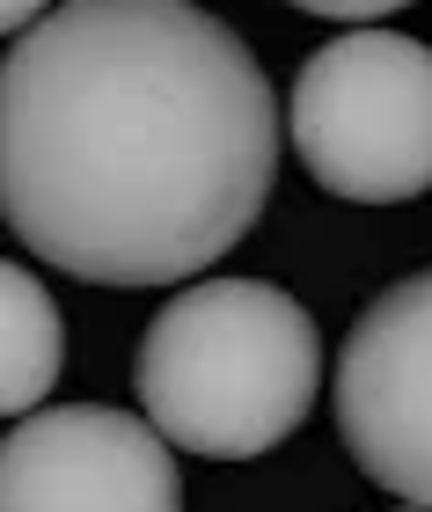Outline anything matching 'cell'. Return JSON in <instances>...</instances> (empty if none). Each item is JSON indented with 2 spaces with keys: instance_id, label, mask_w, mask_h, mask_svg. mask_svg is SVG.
<instances>
[{
  "instance_id": "1",
  "label": "cell",
  "mask_w": 432,
  "mask_h": 512,
  "mask_svg": "<svg viewBox=\"0 0 432 512\" xmlns=\"http://www.w3.org/2000/svg\"><path fill=\"white\" fill-rule=\"evenodd\" d=\"M271 176V81L191 0H59L8 44L0 205L37 264L184 286L257 227Z\"/></svg>"
},
{
  "instance_id": "2",
  "label": "cell",
  "mask_w": 432,
  "mask_h": 512,
  "mask_svg": "<svg viewBox=\"0 0 432 512\" xmlns=\"http://www.w3.org/2000/svg\"><path fill=\"white\" fill-rule=\"evenodd\" d=\"M323 388V337L293 293L264 278L184 286L147 322L140 410L184 454L249 461L271 454Z\"/></svg>"
},
{
  "instance_id": "3",
  "label": "cell",
  "mask_w": 432,
  "mask_h": 512,
  "mask_svg": "<svg viewBox=\"0 0 432 512\" xmlns=\"http://www.w3.org/2000/svg\"><path fill=\"white\" fill-rule=\"evenodd\" d=\"M286 132L330 198H418L432 183V52L396 30L330 37L293 81Z\"/></svg>"
},
{
  "instance_id": "4",
  "label": "cell",
  "mask_w": 432,
  "mask_h": 512,
  "mask_svg": "<svg viewBox=\"0 0 432 512\" xmlns=\"http://www.w3.org/2000/svg\"><path fill=\"white\" fill-rule=\"evenodd\" d=\"M337 432L381 491L432 512V271L396 278L337 344Z\"/></svg>"
},
{
  "instance_id": "5",
  "label": "cell",
  "mask_w": 432,
  "mask_h": 512,
  "mask_svg": "<svg viewBox=\"0 0 432 512\" xmlns=\"http://www.w3.org/2000/svg\"><path fill=\"white\" fill-rule=\"evenodd\" d=\"M0 512H184V476L147 417L66 403L8 425Z\"/></svg>"
},
{
  "instance_id": "6",
  "label": "cell",
  "mask_w": 432,
  "mask_h": 512,
  "mask_svg": "<svg viewBox=\"0 0 432 512\" xmlns=\"http://www.w3.org/2000/svg\"><path fill=\"white\" fill-rule=\"evenodd\" d=\"M0 410L8 417H37L44 388L59 381L66 337H59V308L30 271H15V256L0 264Z\"/></svg>"
},
{
  "instance_id": "7",
  "label": "cell",
  "mask_w": 432,
  "mask_h": 512,
  "mask_svg": "<svg viewBox=\"0 0 432 512\" xmlns=\"http://www.w3.org/2000/svg\"><path fill=\"white\" fill-rule=\"evenodd\" d=\"M293 8H308L323 22H359V30H374V15H396V8H411V0H293Z\"/></svg>"
},
{
  "instance_id": "8",
  "label": "cell",
  "mask_w": 432,
  "mask_h": 512,
  "mask_svg": "<svg viewBox=\"0 0 432 512\" xmlns=\"http://www.w3.org/2000/svg\"><path fill=\"white\" fill-rule=\"evenodd\" d=\"M44 15H52V0H0V22H8V37H15V30H37Z\"/></svg>"
},
{
  "instance_id": "9",
  "label": "cell",
  "mask_w": 432,
  "mask_h": 512,
  "mask_svg": "<svg viewBox=\"0 0 432 512\" xmlns=\"http://www.w3.org/2000/svg\"><path fill=\"white\" fill-rule=\"evenodd\" d=\"M411 512H418V505H411Z\"/></svg>"
}]
</instances>
